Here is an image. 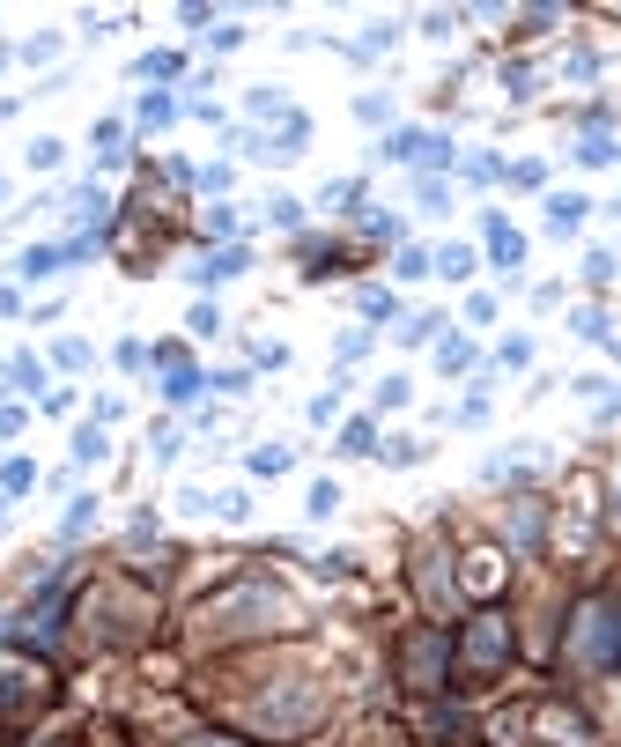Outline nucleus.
Returning a JSON list of instances; mask_svg holds the SVG:
<instances>
[{
	"label": "nucleus",
	"mask_w": 621,
	"mask_h": 747,
	"mask_svg": "<svg viewBox=\"0 0 621 747\" xmlns=\"http://www.w3.org/2000/svg\"><path fill=\"white\" fill-rule=\"evenodd\" d=\"M511 659H518V629H511V614H503V607H481L466 629H451V681H459V688L503 681V674H511Z\"/></svg>",
	"instance_id": "obj_1"
},
{
	"label": "nucleus",
	"mask_w": 621,
	"mask_h": 747,
	"mask_svg": "<svg viewBox=\"0 0 621 747\" xmlns=\"http://www.w3.org/2000/svg\"><path fill=\"white\" fill-rule=\"evenodd\" d=\"M74 622L97 644H134V637L156 629V592H148L141 577H111V585L82 592V614H74Z\"/></svg>",
	"instance_id": "obj_2"
},
{
	"label": "nucleus",
	"mask_w": 621,
	"mask_h": 747,
	"mask_svg": "<svg viewBox=\"0 0 621 747\" xmlns=\"http://www.w3.org/2000/svg\"><path fill=\"white\" fill-rule=\"evenodd\" d=\"M570 666H585V674H621V592H585L570 614Z\"/></svg>",
	"instance_id": "obj_3"
},
{
	"label": "nucleus",
	"mask_w": 621,
	"mask_h": 747,
	"mask_svg": "<svg viewBox=\"0 0 621 747\" xmlns=\"http://www.w3.org/2000/svg\"><path fill=\"white\" fill-rule=\"evenodd\" d=\"M392 674H400L407 696H444V688H451V629H437V622L400 629V644H392Z\"/></svg>",
	"instance_id": "obj_4"
},
{
	"label": "nucleus",
	"mask_w": 621,
	"mask_h": 747,
	"mask_svg": "<svg viewBox=\"0 0 621 747\" xmlns=\"http://www.w3.org/2000/svg\"><path fill=\"white\" fill-rule=\"evenodd\" d=\"M200 622H237V637H267V629L289 622V600L267 585V577H252V585H237L230 600H215L200 614Z\"/></svg>",
	"instance_id": "obj_5"
},
{
	"label": "nucleus",
	"mask_w": 621,
	"mask_h": 747,
	"mask_svg": "<svg viewBox=\"0 0 621 747\" xmlns=\"http://www.w3.org/2000/svg\"><path fill=\"white\" fill-rule=\"evenodd\" d=\"M385 156L392 163H451V141L429 134V126H400V134L385 141Z\"/></svg>",
	"instance_id": "obj_6"
},
{
	"label": "nucleus",
	"mask_w": 621,
	"mask_h": 747,
	"mask_svg": "<svg viewBox=\"0 0 621 747\" xmlns=\"http://www.w3.org/2000/svg\"><path fill=\"white\" fill-rule=\"evenodd\" d=\"M244 267H252V252H244V245H230V252H207L200 267H193V282H200V289H222V282H237Z\"/></svg>",
	"instance_id": "obj_7"
},
{
	"label": "nucleus",
	"mask_w": 621,
	"mask_h": 747,
	"mask_svg": "<svg viewBox=\"0 0 621 747\" xmlns=\"http://www.w3.org/2000/svg\"><path fill=\"white\" fill-rule=\"evenodd\" d=\"M503 540H511V548H540V540H548V511H540V503H518V511L503 518Z\"/></svg>",
	"instance_id": "obj_8"
},
{
	"label": "nucleus",
	"mask_w": 621,
	"mask_h": 747,
	"mask_svg": "<svg viewBox=\"0 0 621 747\" xmlns=\"http://www.w3.org/2000/svg\"><path fill=\"white\" fill-rule=\"evenodd\" d=\"M200 385H207V378H200L193 363H163V400H171V407H193Z\"/></svg>",
	"instance_id": "obj_9"
},
{
	"label": "nucleus",
	"mask_w": 621,
	"mask_h": 747,
	"mask_svg": "<svg viewBox=\"0 0 621 747\" xmlns=\"http://www.w3.org/2000/svg\"><path fill=\"white\" fill-rule=\"evenodd\" d=\"M488 259H496V267H518V259H525V237L503 215H488Z\"/></svg>",
	"instance_id": "obj_10"
},
{
	"label": "nucleus",
	"mask_w": 621,
	"mask_h": 747,
	"mask_svg": "<svg viewBox=\"0 0 621 747\" xmlns=\"http://www.w3.org/2000/svg\"><path fill=\"white\" fill-rule=\"evenodd\" d=\"M585 215H592V208H585L577 193H555V200H548V230H555V237H570V230H577Z\"/></svg>",
	"instance_id": "obj_11"
},
{
	"label": "nucleus",
	"mask_w": 621,
	"mask_h": 747,
	"mask_svg": "<svg viewBox=\"0 0 621 747\" xmlns=\"http://www.w3.org/2000/svg\"><path fill=\"white\" fill-rule=\"evenodd\" d=\"M52 267H67V245H30L23 252V282H45Z\"/></svg>",
	"instance_id": "obj_12"
},
{
	"label": "nucleus",
	"mask_w": 621,
	"mask_h": 747,
	"mask_svg": "<svg viewBox=\"0 0 621 747\" xmlns=\"http://www.w3.org/2000/svg\"><path fill=\"white\" fill-rule=\"evenodd\" d=\"M178 111H185V104L171 97V89H156V97H141V126H171Z\"/></svg>",
	"instance_id": "obj_13"
},
{
	"label": "nucleus",
	"mask_w": 621,
	"mask_h": 747,
	"mask_svg": "<svg viewBox=\"0 0 621 747\" xmlns=\"http://www.w3.org/2000/svg\"><path fill=\"white\" fill-rule=\"evenodd\" d=\"M429 259H437V274H451V282L474 274V252H466V245H444V252H429Z\"/></svg>",
	"instance_id": "obj_14"
},
{
	"label": "nucleus",
	"mask_w": 621,
	"mask_h": 747,
	"mask_svg": "<svg viewBox=\"0 0 621 747\" xmlns=\"http://www.w3.org/2000/svg\"><path fill=\"white\" fill-rule=\"evenodd\" d=\"M341 452H378V422H363V415H355V422L341 429Z\"/></svg>",
	"instance_id": "obj_15"
},
{
	"label": "nucleus",
	"mask_w": 621,
	"mask_h": 747,
	"mask_svg": "<svg viewBox=\"0 0 621 747\" xmlns=\"http://www.w3.org/2000/svg\"><path fill=\"white\" fill-rule=\"evenodd\" d=\"M30 481H37V466H30V459H8V466H0V496H23Z\"/></svg>",
	"instance_id": "obj_16"
},
{
	"label": "nucleus",
	"mask_w": 621,
	"mask_h": 747,
	"mask_svg": "<svg viewBox=\"0 0 621 747\" xmlns=\"http://www.w3.org/2000/svg\"><path fill=\"white\" fill-rule=\"evenodd\" d=\"M570 326H577V341H607V311H599V304L570 311Z\"/></svg>",
	"instance_id": "obj_17"
},
{
	"label": "nucleus",
	"mask_w": 621,
	"mask_h": 747,
	"mask_svg": "<svg viewBox=\"0 0 621 747\" xmlns=\"http://www.w3.org/2000/svg\"><path fill=\"white\" fill-rule=\"evenodd\" d=\"M429 267H437V259H429L422 245H407V252H400V267H392V274H400V282H429Z\"/></svg>",
	"instance_id": "obj_18"
},
{
	"label": "nucleus",
	"mask_w": 621,
	"mask_h": 747,
	"mask_svg": "<svg viewBox=\"0 0 621 747\" xmlns=\"http://www.w3.org/2000/svg\"><path fill=\"white\" fill-rule=\"evenodd\" d=\"M89 518H97V496H74V511H67L60 540H82V533H89Z\"/></svg>",
	"instance_id": "obj_19"
},
{
	"label": "nucleus",
	"mask_w": 621,
	"mask_h": 747,
	"mask_svg": "<svg viewBox=\"0 0 621 747\" xmlns=\"http://www.w3.org/2000/svg\"><path fill=\"white\" fill-rule=\"evenodd\" d=\"M60 156H67V141H30V171H60Z\"/></svg>",
	"instance_id": "obj_20"
},
{
	"label": "nucleus",
	"mask_w": 621,
	"mask_h": 747,
	"mask_svg": "<svg viewBox=\"0 0 621 747\" xmlns=\"http://www.w3.org/2000/svg\"><path fill=\"white\" fill-rule=\"evenodd\" d=\"M74 459H82V466H97V459H104V422H89L82 437H74Z\"/></svg>",
	"instance_id": "obj_21"
},
{
	"label": "nucleus",
	"mask_w": 621,
	"mask_h": 747,
	"mask_svg": "<svg viewBox=\"0 0 621 747\" xmlns=\"http://www.w3.org/2000/svg\"><path fill=\"white\" fill-rule=\"evenodd\" d=\"M185 60H178V52H148V60L134 67V74H148V82H171V74H178Z\"/></svg>",
	"instance_id": "obj_22"
},
{
	"label": "nucleus",
	"mask_w": 621,
	"mask_h": 747,
	"mask_svg": "<svg viewBox=\"0 0 621 747\" xmlns=\"http://www.w3.org/2000/svg\"><path fill=\"white\" fill-rule=\"evenodd\" d=\"M8 378L23 385V392H37V400H45V370H37L30 356H15V363H8Z\"/></svg>",
	"instance_id": "obj_23"
},
{
	"label": "nucleus",
	"mask_w": 621,
	"mask_h": 747,
	"mask_svg": "<svg viewBox=\"0 0 621 747\" xmlns=\"http://www.w3.org/2000/svg\"><path fill=\"white\" fill-rule=\"evenodd\" d=\"M614 156H621V148H614V141H599V134H592V141H577V163H585V171H599V163H614Z\"/></svg>",
	"instance_id": "obj_24"
},
{
	"label": "nucleus",
	"mask_w": 621,
	"mask_h": 747,
	"mask_svg": "<svg viewBox=\"0 0 621 747\" xmlns=\"http://www.w3.org/2000/svg\"><path fill=\"white\" fill-rule=\"evenodd\" d=\"M378 459H385V466H414V459H422V444H414V437H392V444H378Z\"/></svg>",
	"instance_id": "obj_25"
},
{
	"label": "nucleus",
	"mask_w": 621,
	"mask_h": 747,
	"mask_svg": "<svg viewBox=\"0 0 621 747\" xmlns=\"http://www.w3.org/2000/svg\"><path fill=\"white\" fill-rule=\"evenodd\" d=\"M252 474H289V452H281V444H259V452H252Z\"/></svg>",
	"instance_id": "obj_26"
},
{
	"label": "nucleus",
	"mask_w": 621,
	"mask_h": 747,
	"mask_svg": "<svg viewBox=\"0 0 621 747\" xmlns=\"http://www.w3.org/2000/svg\"><path fill=\"white\" fill-rule=\"evenodd\" d=\"M437 326H444L437 311H422V319H407V326H400V341H407V348H422V341H429V333H437Z\"/></svg>",
	"instance_id": "obj_27"
},
{
	"label": "nucleus",
	"mask_w": 621,
	"mask_h": 747,
	"mask_svg": "<svg viewBox=\"0 0 621 747\" xmlns=\"http://www.w3.org/2000/svg\"><path fill=\"white\" fill-rule=\"evenodd\" d=\"M363 237H400V215H385V208H363Z\"/></svg>",
	"instance_id": "obj_28"
},
{
	"label": "nucleus",
	"mask_w": 621,
	"mask_h": 747,
	"mask_svg": "<svg viewBox=\"0 0 621 747\" xmlns=\"http://www.w3.org/2000/svg\"><path fill=\"white\" fill-rule=\"evenodd\" d=\"M466 363H474V341H444L437 348V370H466Z\"/></svg>",
	"instance_id": "obj_29"
},
{
	"label": "nucleus",
	"mask_w": 621,
	"mask_h": 747,
	"mask_svg": "<svg viewBox=\"0 0 621 747\" xmlns=\"http://www.w3.org/2000/svg\"><path fill=\"white\" fill-rule=\"evenodd\" d=\"M267 215H274V230H304V200H274Z\"/></svg>",
	"instance_id": "obj_30"
},
{
	"label": "nucleus",
	"mask_w": 621,
	"mask_h": 747,
	"mask_svg": "<svg viewBox=\"0 0 621 747\" xmlns=\"http://www.w3.org/2000/svg\"><path fill=\"white\" fill-rule=\"evenodd\" d=\"M370 356V333H341V348H333V363H363Z\"/></svg>",
	"instance_id": "obj_31"
},
{
	"label": "nucleus",
	"mask_w": 621,
	"mask_h": 747,
	"mask_svg": "<svg viewBox=\"0 0 621 747\" xmlns=\"http://www.w3.org/2000/svg\"><path fill=\"white\" fill-rule=\"evenodd\" d=\"M333 511H341V489H333V481H318V489H311V518H333Z\"/></svg>",
	"instance_id": "obj_32"
},
{
	"label": "nucleus",
	"mask_w": 621,
	"mask_h": 747,
	"mask_svg": "<svg viewBox=\"0 0 621 747\" xmlns=\"http://www.w3.org/2000/svg\"><path fill=\"white\" fill-rule=\"evenodd\" d=\"M392 311H400V304H392V289H363V319H392Z\"/></svg>",
	"instance_id": "obj_33"
},
{
	"label": "nucleus",
	"mask_w": 621,
	"mask_h": 747,
	"mask_svg": "<svg viewBox=\"0 0 621 747\" xmlns=\"http://www.w3.org/2000/svg\"><path fill=\"white\" fill-rule=\"evenodd\" d=\"M496 363H503V370H525V363H533V341H503Z\"/></svg>",
	"instance_id": "obj_34"
},
{
	"label": "nucleus",
	"mask_w": 621,
	"mask_h": 747,
	"mask_svg": "<svg viewBox=\"0 0 621 747\" xmlns=\"http://www.w3.org/2000/svg\"><path fill=\"white\" fill-rule=\"evenodd\" d=\"M207 237H237V208H207Z\"/></svg>",
	"instance_id": "obj_35"
},
{
	"label": "nucleus",
	"mask_w": 621,
	"mask_h": 747,
	"mask_svg": "<svg viewBox=\"0 0 621 747\" xmlns=\"http://www.w3.org/2000/svg\"><path fill=\"white\" fill-rule=\"evenodd\" d=\"M585 282H614V252H592L585 259Z\"/></svg>",
	"instance_id": "obj_36"
},
{
	"label": "nucleus",
	"mask_w": 621,
	"mask_h": 747,
	"mask_svg": "<svg viewBox=\"0 0 621 747\" xmlns=\"http://www.w3.org/2000/svg\"><path fill=\"white\" fill-rule=\"evenodd\" d=\"M207 45H215V52H237V45H244V30H237V23H215V37H207Z\"/></svg>",
	"instance_id": "obj_37"
},
{
	"label": "nucleus",
	"mask_w": 621,
	"mask_h": 747,
	"mask_svg": "<svg viewBox=\"0 0 621 747\" xmlns=\"http://www.w3.org/2000/svg\"><path fill=\"white\" fill-rule=\"evenodd\" d=\"M52 356H60V370H82V363H89V348H82V341H60Z\"/></svg>",
	"instance_id": "obj_38"
},
{
	"label": "nucleus",
	"mask_w": 621,
	"mask_h": 747,
	"mask_svg": "<svg viewBox=\"0 0 621 747\" xmlns=\"http://www.w3.org/2000/svg\"><path fill=\"white\" fill-rule=\"evenodd\" d=\"M193 333H222V311L215 304H193Z\"/></svg>",
	"instance_id": "obj_39"
},
{
	"label": "nucleus",
	"mask_w": 621,
	"mask_h": 747,
	"mask_svg": "<svg viewBox=\"0 0 621 747\" xmlns=\"http://www.w3.org/2000/svg\"><path fill=\"white\" fill-rule=\"evenodd\" d=\"M378 407H407V378H385L378 385Z\"/></svg>",
	"instance_id": "obj_40"
},
{
	"label": "nucleus",
	"mask_w": 621,
	"mask_h": 747,
	"mask_svg": "<svg viewBox=\"0 0 621 747\" xmlns=\"http://www.w3.org/2000/svg\"><path fill=\"white\" fill-rule=\"evenodd\" d=\"M185 747H244V740H222V733H200V740H185Z\"/></svg>",
	"instance_id": "obj_41"
},
{
	"label": "nucleus",
	"mask_w": 621,
	"mask_h": 747,
	"mask_svg": "<svg viewBox=\"0 0 621 747\" xmlns=\"http://www.w3.org/2000/svg\"><path fill=\"white\" fill-rule=\"evenodd\" d=\"M0 518H8V496H0Z\"/></svg>",
	"instance_id": "obj_42"
},
{
	"label": "nucleus",
	"mask_w": 621,
	"mask_h": 747,
	"mask_svg": "<svg viewBox=\"0 0 621 747\" xmlns=\"http://www.w3.org/2000/svg\"><path fill=\"white\" fill-rule=\"evenodd\" d=\"M614 511H621V489H614Z\"/></svg>",
	"instance_id": "obj_43"
},
{
	"label": "nucleus",
	"mask_w": 621,
	"mask_h": 747,
	"mask_svg": "<svg viewBox=\"0 0 621 747\" xmlns=\"http://www.w3.org/2000/svg\"><path fill=\"white\" fill-rule=\"evenodd\" d=\"M0 193H8V185H0Z\"/></svg>",
	"instance_id": "obj_44"
},
{
	"label": "nucleus",
	"mask_w": 621,
	"mask_h": 747,
	"mask_svg": "<svg viewBox=\"0 0 621 747\" xmlns=\"http://www.w3.org/2000/svg\"><path fill=\"white\" fill-rule=\"evenodd\" d=\"M614 163H621V156H614Z\"/></svg>",
	"instance_id": "obj_45"
}]
</instances>
